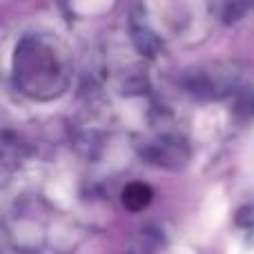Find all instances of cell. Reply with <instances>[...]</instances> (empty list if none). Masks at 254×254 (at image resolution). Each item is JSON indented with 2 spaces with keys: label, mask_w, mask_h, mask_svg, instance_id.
Wrapping results in <instances>:
<instances>
[{
  "label": "cell",
  "mask_w": 254,
  "mask_h": 254,
  "mask_svg": "<svg viewBox=\"0 0 254 254\" xmlns=\"http://www.w3.org/2000/svg\"><path fill=\"white\" fill-rule=\"evenodd\" d=\"M7 80L18 96L31 103H52L65 96L76 78V58L61 31L47 25H27L7 47Z\"/></svg>",
  "instance_id": "obj_1"
},
{
  "label": "cell",
  "mask_w": 254,
  "mask_h": 254,
  "mask_svg": "<svg viewBox=\"0 0 254 254\" xmlns=\"http://www.w3.org/2000/svg\"><path fill=\"white\" fill-rule=\"evenodd\" d=\"M140 9L147 36L163 45H194L210 29L212 0H140Z\"/></svg>",
  "instance_id": "obj_2"
},
{
  "label": "cell",
  "mask_w": 254,
  "mask_h": 254,
  "mask_svg": "<svg viewBox=\"0 0 254 254\" xmlns=\"http://www.w3.org/2000/svg\"><path fill=\"white\" fill-rule=\"evenodd\" d=\"M154 198V190L143 181H129L121 190V205L127 212H143Z\"/></svg>",
  "instance_id": "obj_3"
}]
</instances>
